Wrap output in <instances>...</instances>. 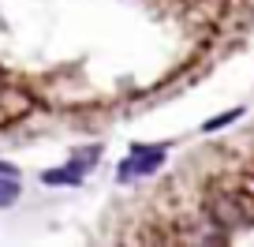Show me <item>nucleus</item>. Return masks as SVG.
<instances>
[{
    "label": "nucleus",
    "instance_id": "f257e3e1",
    "mask_svg": "<svg viewBox=\"0 0 254 247\" xmlns=\"http://www.w3.org/2000/svg\"><path fill=\"white\" fill-rule=\"evenodd\" d=\"M209 217H213L221 229L254 225V199H247V195H217V199L209 202Z\"/></svg>",
    "mask_w": 254,
    "mask_h": 247
},
{
    "label": "nucleus",
    "instance_id": "f03ea898",
    "mask_svg": "<svg viewBox=\"0 0 254 247\" xmlns=\"http://www.w3.org/2000/svg\"><path fill=\"white\" fill-rule=\"evenodd\" d=\"M165 161V150H153V146H142L138 143L131 150V158L120 161V180H135V176H150L153 168Z\"/></svg>",
    "mask_w": 254,
    "mask_h": 247
},
{
    "label": "nucleus",
    "instance_id": "7ed1b4c3",
    "mask_svg": "<svg viewBox=\"0 0 254 247\" xmlns=\"http://www.w3.org/2000/svg\"><path fill=\"white\" fill-rule=\"evenodd\" d=\"M97 158H101V150L94 146L90 154H82V158H79V161H71V165H64V168H49L41 180H45V183H82V172H86V165H90V161H97Z\"/></svg>",
    "mask_w": 254,
    "mask_h": 247
},
{
    "label": "nucleus",
    "instance_id": "20e7f679",
    "mask_svg": "<svg viewBox=\"0 0 254 247\" xmlns=\"http://www.w3.org/2000/svg\"><path fill=\"white\" fill-rule=\"evenodd\" d=\"M15 199H19V183L11 180V176H8V180H0V206H11Z\"/></svg>",
    "mask_w": 254,
    "mask_h": 247
},
{
    "label": "nucleus",
    "instance_id": "39448f33",
    "mask_svg": "<svg viewBox=\"0 0 254 247\" xmlns=\"http://www.w3.org/2000/svg\"><path fill=\"white\" fill-rule=\"evenodd\" d=\"M236 116H243V112H239V109H232V112H224V116H217V120H206L202 128H206V131H217V128H224V124H232Z\"/></svg>",
    "mask_w": 254,
    "mask_h": 247
}]
</instances>
